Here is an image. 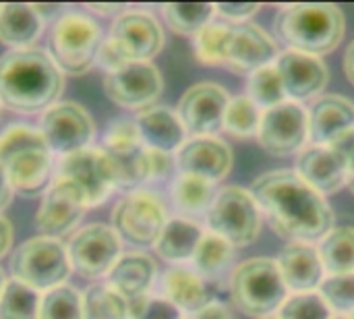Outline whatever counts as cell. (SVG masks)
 Instances as JSON below:
<instances>
[{
	"label": "cell",
	"instance_id": "cell-1",
	"mask_svg": "<svg viewBox=\"0 0 354 319\" xmlns=\"http://www.w3.org/2000/svg\"><path fill=\"white\" fill-rule=\"evenodd\" d=\"M251 193L274 233L288 243H315L334 228V212L297 170H274L255 179Z\"/></svg>",
	"mask_w": 354,
	"mask_h": 319
},
{
	"label": "cell",
	"instance_id": "cell-2",
	"mask_svg": "<svg viewBox=\"0 0 354 319\" xmlns=\"http://www.w3.org/2000/svg\"><path fill=\"white\" fill-rule=\"evenodd\" d=\"M62 85V71L39 48L10 50L0 56V104L15 112L48 110Z\"/></svg>",
	"mask_w": 354,
	"mask_h": 319
},
{
	"label": "cell",
	"instance_id": "cell-3",
	"mask_svg": "<svg viewBox=\"0 0 354 319\" xmlns=\"http://www.w3.org/2000/svg\"><path fill=\"white\" fill-rule=\"evenodd\" d=\"M346 19L340 6L330 2H297L278 10L274 33L286 46L313 56L330 54L342 42Z\"/></svg>",
	"mask_w": 354,
	"mask_h": 319
},
{
	"label": "cell",
	"instance_id": "cell-4",
	"mask_svg": "<svg viewBox=\"0 0 354 319\" xmlns=\"http://www.w3.org/2000/svg\"><path fill=\"white\" fill-rule=\"evenodd\" d=\"M0 166L12 191L37 195L46 191L52 174V149L39 129L12 125L0 133Z\"/></svg>",
	"mask_w": 354,
	"mask_h": 319
},
{
	"label": "cell",
	"instance_id": "cell-5",
	"mask_svg": "<svg viewBox=\"0 0 354 319\" xmlns=\"http://www.w3.org/2000/svg\"><path fill=\"white\" fill-rule=\"evenodd\" d=\"M230 297L241 313L255 319L272 318L288 299V286L276 259L251 257L230 276Z\"/></svg>",
	"mask_w": 354,
	"mask_h": 319
},
{
	"label": "cell",
	"instance_id": "cell-6",
	"mask_svg": "<svg viewBox=\"0 0 354 319\" xmlns=\"http://www.w3.org/2000/svg\"><path fill=\"white\" fill-rule=\"evenodd\" d=\"M102 42V29L89 15L66 12L52 27L50 56L62 73L83 75L97 62Z\"/></svg>",
	"mask_w": 354,
	"mask_h": 319
},
{
	"label": "cell",
	"instance_id": "cell-7",
	"mask_svg": "<svg viewBox=\"0 0 354 319\" xmlns=\"http://www.w3.org/2000/svg\"><path fill=\"white\" fill-rule=\"evenodd\" d=\"M12 278L37 293L58 289L71 276L68 249L60 239L35 237L19 245L10 259Z\"/></svg>",
	"mask_w": 354,
	"mask_h": 319
},
{
	"label": "cell",
	"instance_id": "cell-8",
	"mask_svg": "<svg viewBox=\"0 0 354 319\" xmlns=\"http://www.w3.org/2000/svg\"><path fill=\"white\" fill-rule=\"evenodd\" d=\"M207 228L224 237L234 247L251 245L261 230V210L251 191L241 187H224L216 193L207 210Z\"/></svg>",
	"mask_w": 354,
	"mask_h": 319
},
{
	"label": "cell",
	"instance_id": "cell-9",
	"mask_svg": "<svg viewBox=\"0 0 354 319\" xmlns=\"http://www.w3.org/2000/svg\"><path fill=\"white\" fill-rule=\"evenodd\" d=\"M166 222V206L151 191H133L112 210V228L137 247H156Z\"/></svg>",
	"mask_w": 354,
	"mask_h": 319
},
{
	"label": "cell",
	"instance_id": "cell-10",
	"mask_svg": "<svg viewBox=\"0 0 354 319\" xmlns=\"http://www.w3.org/2000/svg\"><path fill=\"white\" fill-rule=\"evenodd\" d=\"M104 44L120 58L122 64L149 62L164 46V31L153 15L143 10H124L114 19Z\"/></svg>",
	"mask_w": 354,
	"mask_h": 319
},
{
	"label": "cell",
	"instance_id": "cell-11",
	"mask_svg": "<svg viewBox=\"0 0 354 319\" xmlns=\"http://www.w3.org/2000/svg\"><path fill=\"white\" fill-rule=\"evenodd\" d=\"M354 152V133L332 145H307L299 152L297 174L322 195L338 193L346 187L348 160Z\"/></svg>",
	"mask_w": 354,
	"mask_h": 319
},
{
	"label": "cell",
	"instance_id": "cell-12",
	"mask_svg": "<svg viewBox=\"0 0 354 319\" xmlns=\"http://www.w3.org/2000/svg\"><path fill=\"white\" fill-rule=\"evenodd\" d=\"M104 152L112 160L118 189L133 191L149 181L147 147L141 143L135 120H114L104 135Z\"/></svg>",
	"mask_w": 354,
	"mask_h": 319
},
{
	"label": "cell",
	"instance_id": "cell-13",
	"mask_svg": "<svg viewBox=\"0 0 354 319\" xmlns=\"http://www.w3.org/2000/svg\"><path fill=\"white\" fill-rule=\"evenodd\" d=\"M66 249L73 270H77L85 278L108 276V272L122 255L118 233L106 224L83 226L71 237Z\"/></svg>",
	"mask_w": 354,
	"mask_h": 319
},
{
	"label": "cell",
	"instance_id": "cell-14",
	"mask_svg": "<svg viewBox=\"0 0 354 319\" xmlns=\"http://www.w3.org/2000/svg\"><path fill=\"white\" fill-rule=\"evenodd\" d=\"M56 176L77 185L85 195L87 208L102 206L116 187L114 166L104 147H85L64 156L58 164Z\"/></svg>",
	"mask_w": 354,
	"mask_h": 319
},
{
	"label": "cell",
	"instance_id": "cell-15",
	"mask_svg": "<svg viewBox=\"0 0 354 319\" xmlns=\"http://www.w3.org/2000/svg\"><path fill=\"white\" fill-rule=\"evenodd\" d=\"M39 133L44 135L52 154H60L64 158L89 147L95 127L85 108L75 102H58L44 110Z\"/></svg>",
	"mask_w": 354,
	"mask_h": 319
},
{
	"label": "cell",
	"instance_id": "cell-16",
	"mask_svg": "<svg viewBox=\"0 0 354 319\" xmlns=\"http://www.w3.org/2000/svg\"><path fill=\"white\" fill-rule=\"evenodd\" d=\"M257 139L261 147L278 158L297 154L309 139V116L299 102H284L263 110Z\"/></svg>",
	"mask_w": 354,
	"mask_h": 319
},
{
	"label": "cell",
	"instance_id": "cell-17",
	"mask_svg": "<svg viewBox=\"0 0 354 319\" xmlns=\"http://www.w3.org/2000/svg\"><path fill=\"white\" fill-rule=\"evenodd\" d=\"M228 91L212 81L189 87L176 108V114L193 137H216L224 129V116L228 108Z\"/></svg>",
	"mask_w": 354,
	"mask_h": 319
},
{
	"label": "cell",
	"instance_id": "cell-18",
	"mask_svg": "<svg viewBox=\"0 0 354 319\" xmlns=\"http://www.w3.org/2000/svg\"><path fill=\"white\" fill-rule=\"evenodd\" d=\"M162 89L164 79L151 62H129L104 77L106 95L114 104L139 112L156 106Z\"/></svg>",
	"mask_w": 354,
	"mask_h": 319
},
{
	"label": "cell",
	"instance_id": "cell-19",
	"mask_svg": "<svg viewBox=\"0 0 354 319\" xmlns=\"http://www.w3.org/2000/svg\"><path fill=\"white\" fill-rule=\"evenodd\" d=\"M87 210L85 195L77 185L66 179H54L46 189V195L35 214V226L41 237L60 239L62 235L73 233Z\"/></svg>",
	"mask_w": 354,
	"mask_h": 319
},
{
	"label": "cell",
	"instance_id": "cell-20",
	"mask_svg": "<svg viewBox=\"0 0 354 319\" xmlns=\"http://www.w3.org/2000/svg\"><path fill=\"white\" fill-rule=\"evenodd\" d=\"M274 37L255 23H230V37L224 66L232 73L251 75L261 66L274 64L278 58Z\"/></svg>",
	"mask_w": 354,
	"mask_h": 319
},
{
	"label": "cell",
	"instance_id": "cell-21",
	"mask_svg": "<svg viewBox=\"0 0 354 319\" xmlns=\"http://www.w3.org/2000/svg\"><path fill=\"white\" fill-rule=\"evenodd\" d=\"M174 160L178 174H191L216 185L232 168V149L220 137H191L176 152Z\"/></svg>",
	"mask_w": 354,
	"mask_h": 319
},
{
	"label": "cell",
	"instance_id": "cell-22",
	"mask_svg": "<svg viewBox=\"0 0 354 319\" xmlns=\"http://www.w3.org/2000/svg\"><path fill=\"white\" fill-rule=\"evenodd\" d=\"M274 64L280 73L286 95L297 102L317 98L330 81V71L322 56L284 50L278 54Z\"/></svg>",
	"mask_w": 354,
	"mask_h": 319
},
{
	"label": "cell",
	"instance_id": "cell-23",
	"mask_svg": "<svg viewBox=\"0 0 354 319\" xmlns=\"http://www.w3.org/2000/svg\"><path fill=\"white\" fill-rule=\"evenodd\" d=\"M307 116L313 145H332L354 133V102L344 95H319L307 110Z\"/></svg>",
	"mask_w": 354,
	"mask_h": 319
},
{
	"label": "cell",
	"instance_id": "cell-24",
	"mask_svg": "<svg viewBox=\"0 0 354 319\" xmlns=\"http://www.w3.org/2000/svg\"><path fill=\"white\" fill-rule=\"evenodd\" d=\"M276 264L292 295L315 293L326 278L319 249L313 243H288L280 251Z\"/></svg>",
	"mask_w": 354,
	"mask_h": 319
},
{
	"label": "cell",
	"instance_id": "cell-25",
	"mask_svg": "<svg viewBox=\"0 0 354 319\" xmlns=\"http://www.w3.org/2000/svg\"><path fill=\"white\" fill-rule=\"evenodd\" d=\"M135 122L141 143L149 149L176 154L187 141V131L178 114L166 106H151L147 110H141Z\"/></svg>",
	"mask_w": 354,
	"mask_h": 319
},
{
	"label": "cell",
	"instance_id": "cell-26",
	"mask_svg": "<svg viewBox=\"0 0 354 319\" xmlns=\"http://www.w3.org/2000/svg\"><path fill=\"white\" fill-rule=\"evenodd\" d=\"M162 291L172 305L189 316H195L214 301L205 278L195 268L187 266L168 268L162 278Z\"/></svg>",
	"mask_w": 354,
	"mask_h": 319
},
{
	"label": "cell",
	"instance_id": "cell-27",
	"mask_svg": "<svg viewBox=\"0 0 354 319\" xmlns=\"http://www.w3.org/2000/svg\"><path fill=\"white\" fill-rule=\"evenodd\" d=\"M158 276L156 262L141 251L124 253L108 272V284L118 291L127 301L149 295Z\"/></svg>",
	"mask_w": 354,
	"mask_h": 319
},
{
	"label": "cell",
	"instance_id": "cell-28",
	"mask_svg": "<svg viewBox=\"0 0 354 319\" xmlns=\"http://www.w3.org/2000/svg\"><path fill=\"white\" fill-rule=\"evenodd\" d=\"M44 29V19L35 4L6 2L0 4V42L12 50L31 48Z\"/></svg>",
	"mask_w": 354,
	"mask_h": 319
},
{
	"label": "cell",
	"instance_id": "cell-29",
	"mask_svg": "<svg viewBox=\"0 0 354 319\" xmlns=\"http://www.w3.org/2000/svg\"><path fill=\"white\" fill-rule=\"evenodd\" d=\"M203 239V230L197 222L185 216L168 218L158 243L156 251L170 264L183 266L185 262H193V255Z\"/></svg>",
	"mask_w": 354,
	"mask_h": 319
},
{
	"label": "cell",
	"instance_id": "cell-30",
	"mask_svg": "<svg viewBox=\"0 0 354 319\" xmlns=\"http://www.w3.org/2000/svg\"><path fill=\"white\" fill-rule=\"evenodd\" d=\"M170 195H172L176 210L185 218L207 214V210L212 208V203L216 199L214 185L203 179L191 176V174H178L172 183Z\"/></svg>",
	"mask_w": 354,
	"mask_h": 319
},
{
	"label": "cell",
	"instance_id": "cell-31",
	"mask_svg": "<svg viewBox=\"0 0 354 319\" xmlns=\"http://www.w3.org/2000/svg\"><path fill=\"white\" fill-rule=\"evenodd\" d=\"M322 264L328 276L354 274V228L338 226L332 228L319 245Z\"/></svg>",
	"mask_w": 354,
	"mask_h": 319
},
{
	"label": "cell",
	"instance_id": "cell-32",
	"mask_svg": "<svg viewBox=\"0 0 354 319\" xmlns=\"http://www.w3.org/2000/svg\"><path fill=\"white\" fill-rule=\"evenodd\" d=\"M168 27L178 35H197L214 21L216 6L209 2H168L162 6Z\"/></svg>",
	"mask_w": 354,
	"mask_h": 319
},
{
	"label": "cell",
	"instance_id": "cell-33",
	"mask_svg": "<svg viewBox=\"0 0 354 319\" xmlns=\"http://www.w3.org/2000/svg\"><path fill=\"white\" fill-rule=\"evenodd\" d=\"M234 259V245L216 233H203V239L193 255V268L203 278H214L230 268Z\"/></svg>",
	"mask_w": 354,
	"mask_h": 319
},
{
	"label": "cell",
	"instance_id": "cell-34",
	"mask_svg": "<svg viewBox=\"0 0 354 319\" xmlns=\"http://www.w3.org/2000/svg\"><path fill=\"white\" fill-rule=\"evenodd\" d=\"M83 319H129V301L108 282L83 293Z\"/></svg>",
	"mask_w": 354,
	"mask_h": 319
},
{
	"label": "cell",
	"instance_id": "cell-35",
	"mask_svg": "<svg viewBox=\"0 0 354 319\" xmlns=\"http://www.w3.org/2000/svg\"><path fill=\"white\" fill-rule=\"evenodd\" d=\"M39 293L12 278L0 295V319H39Z\"/></svg>",
	"mask_w": 354,
	"mask_h": 319
},
{
	"label": "cell",
	"instance_id": "cell-36",
	"mask_svg": "<svg viewBox=\"0 0 354 319\" xmlns=\"http://www.w3.org/2000/svg\"><path fill=\"white\" fill-rule=\"evenodd\" d=\"M263 110L247 95H234L228 102L226 116H224V131L230 133L232 137L247 139V137H257L259 122H261Z\"/></svg>",
	"mask_w": 354,
	"mask_h": 319
},
{
	"label": "cell",
	"instance_id": "cell-37",
	"mask_svg": "<svg viewBox=\"0 0 354 319\" xmlns=\"http://www.w3.org/2000/svg\"><path fill=\"white\" fill-rule=\"evenodd\" d=\"M247 95L261 108V110H270L278 104H284L288 100L286 89L282 85L280 73L276 69V64H268L257 69L255 73L249 75V83H247Z\"/></svg>",
	"mask_w": 354,
	"mask_h": 319
},
{
	"label": "cell",
	"instance_id": "cell-38",
	"mask_svg": "<svg viewBox=\"0 0 354 319\" xmlns=\"http://www.w3.org/2000/svg\"><path fill=\"white\" fill-rule=\"evenodd\" d=\"M230 37V23L212 21L195 35V56L209 66H224L226 48Z\"/></svg>",
	"mask_w": 354,
	"mask_h": 319
},
{
	"label": "cell",
	"instance_id": "cell-39",
	"mask_svg": "<svg viewBox=\"0 0 354 319\" xmlns=\"http://www.w3.org/2000/svg\"><path fill=\"white\" fill-rule=\"evenodd\" d=\"M39 319H83V295L62 284L41 297Z\"/></svg>",
	"mask_w": 354,
	"mask_h": 319
},
{
	"label": "cell",
	"instance_id": "cell-40",
	"mask_svg": "<svg viewBox=\"0 0 354 319\" xmlns=\"http://www.w3.org/2000/svg\"><path fill=\"white\" fill-rule=\"evenodd\" d=\"M334 311L319 293L292 295L278 309L276 319H332Z\"/></svg>",
	"mask_w": 354,
	"mask_h": 319
},
{
	"label": "cell",
	"instance_id": "cell-41",
	"mask_svg": "<svg viewBox=\"0 0 354 319\" xmlns=\"http://www.w3.org/2000/svg\"><path fill=\"white\" fill-rule=\"evenodd\" d=\"M319 295L326 299L332 311L338 316H348L354 311V274L326 276Z\"/></svg>",
	"mask_w": 354,
	"mask_h": 319
},
{
	"label": "cell",
	"instance_id": "cell-42",
	"mask_svg": "<svg viewBox=\"0 0 354 319\" xmlns=\"http://www.w3.org/2000/svg\"><path fill=\"white\" fill-rule=\"evenodd\" d=\"M183 311L166 297L145 295L129 301V319H183Z\"/></svg>",
	"mask_w": 354,
	"mask_h": 319
},
{
	"label": "cell",
	"instance_id": "cell-43",
	"mask_svg": "<svg viewBox=\"0 0 354 319\" xmlns=\"http://www.w3.org/2000/svg\"><path fill=\"white\" fill-rule=\"evenodd\" d=\"M214 6L216 15L224 17L228 23H247V19H251L259 10L257 2H220Z\"/></svg>",
	"mask_w": 354,
	"mask_h": 319
},
{
	"label": "cell",
	"instance_id": "cell-44",
	"mask_svg": "<svg viewBox=\"0 0 354 319\" xmlns=\"http://www.w3.org/2000/svg\"><path fill=\"white\" fill-rule=\"evenodd\" d=\"M174 166H176V160L172 158V154L147 147V174H149V181H164V179H168L172 174Z\"/></svg>",
	"mask_w": 354,
	"mask_h": 319
},
{
	"label": "cell",
	"instance_id": "cell-45",
	"mask_svg": "<svg viewBox=\"0 0 354 319\" xmlns=\"http://www.w3.org/2000/svg\"><path fill=\"white\" fill-rule=\"evenodd\" d=\"M193 319H230L228 309L222 305V303H216L212 301L207 307H203L201 311H197L195 316H191Z\"/></svg>",
	"mask_w": 354,
	"mask_h": 319
},
{
	"label": "cell",
	"instance_id": "cell-46",
	"mask_svg": "<svg viewBox=\"0 0 354 319\" xmlns=\"http://www.w3.org/2000/svg\"><path fill=\"white\" fill-rule=\"evenodd\" d=\"M10 245H12V226L6 218L0 216V257L6 255Z\"/></svg>",
	"mask_w": 354,
	"mask_h": 319
},
{
	"label": "cell",
	"instance_id": "cell-47",
	"mask_svg": "<svg viewBox=\"0 0 354 319\" xmlns=\"http://www.w3.org/2000/svg\"><path fill=\"white\" fill-rule=\"evenodd\" d=\"M12 199V187H10V181L4 172V168L0 166V212L10 203Z\"/></svg>",
	"mask_w": 354,
	"mask_h": 319
},
{
	"label": "cell",
	"instance_id": "cell-48",
	"mask_svg": "<svg viewBox=\"0 0 354 319\" xmlns=\"http://www.w3.org/2000/svg\"><path fill=\"white\" fill-rule=\"evenodd\" d=\"M89 10L97 12V15H120L124 12V6L122 4H87Z\"/></svg>",
	"mask_w": 354,
	"mask_h": 319
},
{
	"label": "cell",
	"instance_id": "cell-49",
	"mask_svg": "<svg viewBox=\"0 0 354 319\" xmlns=\"http://www.w3.org/2000/svg\"><path fill=\"white\" fill-rule=\"evenodd\" d=\"M344 73H346L348 81L354 85V39L348 44V48L344 52Z\"/></svg>",
	"mask_w": 354,
	"mask_h": 319
},
{
	"label": "cell",
	"instance_id": "cell-50",
	"mask_svg": "<svg viewBox=\"0 0 354 319\" xmlns=\"http://www.w3.org/2000/svg\"><path fill=\"white\" fill-rule=\"evenodd\" d=\"M346 187L348 191L354 195V152L351 154V160H348V174H346Z\"/></svg>",
	"mask_w": 354,
	"mask_h": 319
},
{
	"label": "cell",
	"instance_id": "cell-51",
	"mask_svg": "<svg viewBox=\"0 0 354 319\" xmlns=\"http://www.w3.org/2000/svg\"><path fill=\"white\" fill-rule=\"evenodd\" d=\"M4 284H6V280H4V274L0 272V295H2V291H4Z\"/></svg>",
	"mask_w": 354,
	"mask_h": 319
},
{
	"label": "cell",
	"instance_id": "cell-52",
	"mask_svg": "<svg viewBox=\"0 0 354 319\" xmlns=\"http://www.w3.org/2000/svg\"><path fill=\"white\" fill-rule=\"evenodd\" d=\"M332 319H348V318H346V316H334Z\"/></svg>",
	"mask_w": 354,
	"mask_h": 319
},
{
	"label": "cell",
	"instance_id": "cell-53",
	"mask_svg": "<svg viewBox=\"0 0 354 319\" xmlns=\"http://www.w3.org/2000/svg\"><path fill=\"white\" fill-rule=\"evenodd\" d=\"M346 318H348V319H354V311H353V313H348Z\"/></svg>",
	"mask_w": 354,
	"mask_h": 319
},
{
	"label": "cell",
	"instance_id": "cell-54",
	"mask_svg": "<svg viewBox=\"0 0 354 319\" xmlns=\"http://www.w3.org/2000/svg\"><path fill=\"white\" fill-rule=\"evenodd\" d=\"M266 319H276V318H266Z\"/></svg>",
	"mask_w": 354,
	"mask_h": 319
},
{
	"label": "cell",
	"instance_id": "cell-55",
	"mask_svg": "<svg viewBox=\"0 0 354 319\" xmlns=\"http://www.w3.org/2000/svg\"><path fill=\"white\" fill-rule=\"evenodd\" d=\"M189 319H193V318H189Z\"/></svg>",
	"mask_w": 354,
	"mask_h": 319
}]
</instances>
